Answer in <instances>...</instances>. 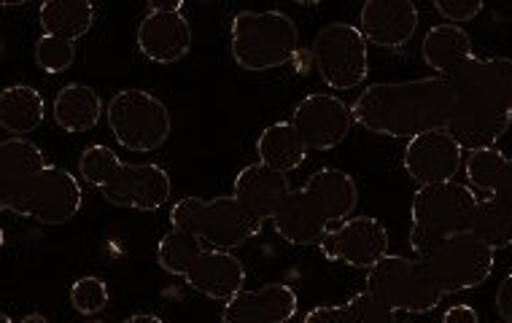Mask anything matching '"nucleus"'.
<instances>
[{"mask_svg":"<svg viewBox=\"0 0 512 323\" xmlns=\"http://www.w3.org/2000/svg\"><path fill=\"white\" fill-rule=\"evenodd\" d=\"M453 87L448 79L426 76L410 81H380L362 89L351 103L354 124L372 135L413 140L432 130H445L453 114Z\"/></svg>","mask_w":512,"mask_h":323,"instance_id":"nucleus-1","label":"nucleus"},{"mask_svg":"<svg viewBox=\"0 0 512 323\" xmlns=\"http://www.w3.org/2000/svg\"><path fill=\"white\" fill-rule=\"evenodd\" d=\"M453 114L445 130L464 151L496 149L512 124V57H472L451 79Z\"/></svg>","mask_w":512,"mask_h":323,"instance_id":"nucleus-2","label":"nucleus"},{"mask_svg":"<svg viewBox=\"0 0 512 323\" xmlns=\"http://www.w3.org/2000/svg\"><path fill=\"white\" fill-rule=\"evenodd\" d=\"M359 186L340 167H321L305 186L292 189L273 216L275 235L289 245H318L335 227L354 216Z\"/></svg>","mask_w":512,"mask_h":323,"instance_id":"nucleus-3","label":"nucleus"},{"mask_svg":"<svg viewBox=\"0 0 512 323\" xmlns=\"http://www.w3.org/2000/svg\"><path fill=\"white\" fill-rule=\"evenodd\" d=\"M300 49V30L289 14L238 11L230 22L232 60L246 73H267L283 68Z\"/></svg>","mask_w":512,"mask_h":323,"instance_id":"nucleus-4","label":"nucleus"},{"mask_svg":"<svg viewBox=\"0 0 512 323\" xmlns=\"http://www.w3.org/2000/svg\"><path fill=\"white\" fill-rule=\"evenodd\" d=\"M477 202L475 189L456 181L418 186L410 202V248L415 256L429 254L448 237L469 232Z\"/></svg>","mask_w":512,"mask_h":323,"instance_id":"nucleus-5","label":"nucleus"},{"mask_svg":"<svg viewBox=\"0 0 512 323\" xmlns=\"http://www.w3.org/2000/svg\"><path fill=\"white\" fill-rule=\"evenodd\" d=\"M170 227L192 232L213 251H235L251 237L262 235L265 221L243 205L235 194L221 197H184L170 210Z\"/></svg>","mask_w":512,"mask_h":323,"instance_id":"nucleus-6","label":"nucleus"},{"mask_svg":"<svg viewBox=\"0 0 512 323\" xmlns=\"http://www.w3.org/2000/svg\"><path fill=\"white\" fill-rule=\"evenodd\" d=\"M367 291L394 313L424 315L440 307L445 291L437 286L424 259L389 254L367 272Z\"/></svg>","mask_w":512,"mask_h":323,"instance_id":"nucleus-7","label":"nucleus"},{"mask_svg":"<svg viewBox=\"0 0 512 323\" xmlns=\"http://www.w3.org/2000/svg\"><path fill=\"white\" fill-rule=\"evenodd\" d=\"M106 122L122 149L141 154L162 149L173 132L168 105L146 89H119L106 105Z\"/></svg>","mask_w":512,"mask_h":323,"instance_id":"nucleus-8","label":"nucleus"},{"mask_svg":"<svg viewBox=\"0 0 512 323\" xmlns=\"http://www.w3.org/2000/svg\"><path fill=\"white\" fill-rule=\"evenodd\" d=\"M81 208H84V192L79 178L57 165H46L9 202H3V210L17 213L22 219L38 221L44 227L68 224L79 216Z\"/></svg>","mask_w":512,"mask_h":323,"instance_id":"nucleus-9","label":"nucleus"},{"mask_svg":"<svg viewBox=\"0 0 512 323\" xmlns=\"http://www.w3.org/2000/svg\"><path fill=\"white\" fill-rule=\"evenodd\" d=\"M359 27L345 22H329L313 38V65L318 79L335 92H351L362 87L370 76V52Z\"/></svg>","mask_w":512,"mask_h":323,"instance_id":"nucleus-10","label":"nucleus"},{"mask_svg":"<svg viewBox=\"0 0 512 323\" xmlns=\"http://www.w3.org/2000/svg\"><path fill=\"white\" fill-rule=\"evenodd\" d=\"M424 264L437 280V286L448 294H461V291L480 289L496 267V251L480 243L472 232H461L440 245H434L432 251L424 256Z\"/></svg>","mask_w":512,"mask_h":323,"instance_id":"nucleus-11","label":"nucleus"},{"mask_svg":"<svg viewBox=\"0 0 512 323\" xmlns=\"http://www.w3.org/2000/svg\"><path fill=\"white\" fill-rule=\"evenodd\" d=\"M138 52L157 65H173L192 52V25L184 14V3H149L138 22Z\"/></svg>","mask_w":512,"mask_h":323,"instance_id":"nucleus-12","label":"nucleus"},{"mask_svg":"<svg viewBox=\"0 0 512 323\" xmlns=\"http://www.w3.org/2000/svg\"><path fill=\"white\" fill-rule=\"evenodd\" d=\"M389 243V229L383 227V221L375 216H351L318 243V251L327 262L370 272L380 259L389 256Z\"/></svg>","mask_w":512,"mask_h":323,"instance_id":"nucleus-13","label":"nucleus"},{"mask_svg":"<svg viewBox=\"0 0 512 323\" xmlns=\"http://www.w3.org/2000/svg\"><path fill=\"white\" fill-rule=\"evenodd\" d=\"M292 127L308 151L337 149L354 127L351 105L329 92L302 97L292 111Z\"/></svg>","mask_w":512,"mask_h":323,"instance_id":"nucleus-14","label":"nucleus"},{"mask_svg":"<svg viewBox=\"0 0 512 323\" xmlns=\"http://www.w3.org/2000/svg\"><path fill=\"white\" fill-rule=\"evenodd\" d=\"M100 192L103 200L111 202L114 208L151 213L170 200L173 181L168 170L154 162H122L114 178Z\"/></svg>","mask_w":512,"mask_h":323,"instance_id":"nucleus-15","label":"nucleus"},{"mask_svg":"<svg viewBox=\"0 0 512 323\" xmlns=\"http://www.w3.org/2000/svg\"><path fill=\"white\" fill-rule=\"evenodd\" d=\"M405 173L418 186L448 184L464 165V149L448 130H432L407 140L402 154Z\"/></svg>","mask_w":512,"mask_h":323,"instance_id":"nucleus-16","label":"nucleus"},{"mask_svg":"<svg viewBox=\"0 0 512 323\" xmlns=\"http://www.w3.org/2000/svg\"><path fill=\"white\" fill-rule=\"evenodd\" d=\"M418 30V9L410 0H367L359 11L364 41L389 52H402Z\"/></svg>","mask_w":512,"mask_h":323,"instance_id":"nucleus-17","label":"nucleus"},{"mask_svg":"<svg viewBox=\"0 0 512 323\" xmlns=\"http://www.w3.org/2000/svg\"><path fill=\"white\" fill-rule=\"evenodd\" d=\"M300 297L286 283H267L259 289H243L224 302L221 323H289L297 315Z\"/></svg>","mask_w":512,"mask_h":323,"instance_id":"nucleus-18","label":"nucleus"},{"mask_svg":"<svg viewBox=\"0 0 512 323\" xmlns=\"http://www.w3.org/2000/svg\"><path fill=\"white\" fill-rule=\"evenodd\" d=\"M184 283L197 294L213 299V302H230L232 297H238L240 291L246 289V267L232 251L208 248L189 267Z\"/></svg>","mask_w":512,"mask_h":323,"instance_id":"nucleus-19","label":"nucleus"},{"mask_svg":"<svg viewBox=\"0 0 512 323\" xmlns=\"http://www.w3.org/2000/svg\"><path fill=\"white\" fill-rule=\"evenodd\" d=\"M289 192H292L289 175L265 162L246 165L235 175V184H232V194L262 221H273Z\"/></svg>","mask_w":512,"mask_h":323,"instance_id":"nucleus-20","label":"nucleus"},{"mask_svg":"<svg viewBox=\"0 0 512 323\" xmlns=\"http://www.w3.org/2000/svg\"><path fill=\"white\" fill-rule=\"evenodd\" d=\"M421 57L434 70V76L451 79L456 70L464 68L475 57V52H472V38H469L464 27L437 25L424 35Z\"/></svg>","mask_w":512,"mask_h":323,"instance_id":"nucleus-21","label":"nucleus"},{"mask_svg":"<svg viewBox=\"0 0 512 323\" xmlns=\"http://www.w3.org/2000/svg\"><path fill=\"white\" fill-rule=\"evenodd\" d=\"M467 186L483 192L491 200H502L512 205V157L499 149L469 151L464 159Z\"/></svg>","mask_w":512,"mask_h":323,"instance_id":"nucleus-22","label":"nucleus"},{"mask_svg":"<svg viewBox=\"0 0 512 323\" xmlns=\"http://www.w3.org/2000/svg\"><path fill=\"white\" fill-rule=\"evenodd\" d=\"M46 167L44 151L33 140L6 138L0 143V205L9 202L22 186Z\"/></svg>","mask_w":512,"mask_h":323,"instance_id":"nucleus-23","label":"nucleus"},{"mask_svg":"<svg viewBox=\"0 0 512 323\" xmlns=\"http://www.w3.org/2000/svg\"><path fill=\"white\" fill-rule=\"evenodd\" d=\"M52 114L60 130L71 132V135H84L98 127L100 116H103V100L87 84H65L54 97Z\"/></svg>","mask_w":512,"mask_h":323,"instance_id":"nucleus-24","label":"nucleus"},{"mask_svg":"<svg viewBox=\"0 0 512 323\" xmlns=\"http://www.w3.org/2000/svg\"><path fill=\"white\" fill-rule=\"evenodd\" d=\"M46 119L44 95L30 84H11L0 92V127L11 138H25Z\"/></svg>","mask_w":512,"mask_h":323,"instance_id":"nucleus-25","label":"nucleus"},{"mask_svg":"<svg viewBox=\"0 0 512 323\" xmlns=\"http://www.w3.org/2000/svg\"><path fill=\"white\" fill-rule=\"evenodd\" d=\"M98 11L89 0H46L38 9V22L44 35H57L65 41H81L92 30Z\"/></svg>","mask_w":512,"mask_h":323,"instance_id":"nucleus-26","label":"nucleus"},{"mask_svg":"<svg viewBox=\"0 0 512 323\" xmlns=\"http://www.w3.org/2000/svg\"><path fill=\"white\" fill-rule=\"evenodd\" d=\"M256 154L259 162L281 170V173H294L297 167L305 165L308 159V149L292 127V122H275L262 130V135L256 138Z\"/></svg>","mask_w":512,"mask_h":323,"instance_id":"nucleus-27","label":"nucleus"},{"mask_svg":"<svg viewBox=\"0 0 512 323\" xmlns=\"http://www.w3.org/2000/svg\"><path fill=\"white\" fill-rule=\"evenodd\" d=\"M302 323H397V313L364 289L343 305H321L305 313Z\"/></svg>","mask_w":512,"mask_h":323,"instance_id":"nucleus-28","label":"nucleus"},{"mask_svg":"<svg viewBox=\"0 0 512 323\" xmlns=\"http://www.w3.org/2000/svg\"><path fill=\"white\" fill-rule=\"evenodd\" d=\"M472 235L486 243L494 251L512 248V205L502 200H491L483 197L477 202L475 219H472Z\"/></svg>","mask_w":512,"mask_h":323,"instance_id":"nucleus-29","label":"nucleus"},{"mask_svg":"<svg viewBox=\"0 0 512 323\" xmlns=\"http://www.w3.org/2000/svg\"><path fill=\"white\" fill-rule=\"evenodd\" d=\"M208 248L203 245L200 237H195L192 232H184V229H173L157 245V264L168 275H176V278H184L189 267L205 254Z\"/></svg>","mask_w":512,"mask_h":323,"instance_id":"nucleus-30","label":"nucleus"},{"mask_svg":"<svg viewBox=\"0 0 512 323\" xmlns=\"http://www.w3.org/2000/svg\"><path fill=\"white\" fill-rule=\"evenodd\" d=\"M119 165H122V159H119V154H116L114 149H108L103 143H92V146H87V149L81 151L79 173L89 186L103 189V186L114 178Z\"/></svg>","mask_w":512,"mask_h":323,"instance_id":"nucleus-31","label":"nucleus"},{"mask_svg":"<svg viewBox=\"0 0 512 323\" xmlns=\"http://www.w3.org/2000/svg\"><path fill=\"white\" fill-rule=\"evenodd\" d=\"M33 54H36L38 68L57 76V73H65L71 68L73 60H76V44L65 41V38H57V35H41Z\"/></svg>","mask_w":512,"mask_h":323,"instance_id":"nucleus-32","label":"nucleus"},{"mask_svg":"<svg viewBox=\"0 0 512 323\" xmlns=\"http://www.w3.org/2000/svg\"><path fill=\"white\" fill-rule=\"evenodd\" d=\"M71 305L81 315H98L108 305L106 280L98 275H84L71 286Z\"/></svg>","mask_w":512,"mask_h":323,"instance_id":"nucleus-33","label":"nucleus"},{"mask_svg":"<svg viewBox=\"0 0 512 323\" xmlns=\"http://www.w3.org/2000/svg\"><path fill=\"white\" fill-rule=\"evenodd\" d=\"M434 9L445 19V25L461 27L464 22H472L483 11V3H477V0H472V3L469 0H437Z\"/></svg>","mask_w":512,"mask_h":323,"instance_id":"nucleus-34","label":"nucleus"},{"mask_svg":"<svg viewBox=\"0 0 512 323\" xmlns=\"http://www.w3.org/2000/svg\"><path fill=\"white\" fill-rule=\"evenodd\" d=\"M496 313L502 315L504 323H512V272H507L496 289Z\"/></svg>","mask_w":512,"mask_h":323,"instance_id":"nucleus-35","label":"nucleus"},{"mask_svg":"<svg viewBox=\"0 0 512 323\" xmlns=\"http://www.w3.org/2000/svg\"><path fill=\"white\" fill-rule=\"evenodd\" d=\"M442 323H480V313L472 305H451L442 313Z\"/></svg>","mask_w":512,"mask_h":323,"instance_id":"nucleus-36","label":"nucleus"},{"mask_svg":"<svg viewBox=\"0 0 512 323\" xmlns=\"http://www.w3.org/2000/svg\"><path fill=\"white\" fill-rule=\"evenodd\" d=\"M89 323H103V321H89ZM122 323H165L159 315H151V313H135L130 318H124Z\"/></svg>","mask_w":512,"mask_h":323,"instance_id":"nucleus-37","label":"nucleus"},{"mask_svg":"<svg viewBox=\"0 0 512 323\" xmlns=\"http://www.w3.org/2000/svg\"><path fill=\"white\" fill-rule=\"evenodd\" d=\"M19 323H49V321H46V315H41V313H27Z\"/></svg>","mask_w":512,"mask_h":323,"instance_id":"nucleus-38","label":"nucleus"},{"mask_svg":"<svg viewBox=\"0 0 512 323\" xmlns=\"http://www.w3.org/2000/svg\"><path fill=\"white\" fill-rule=\"evenodd\" d=\"M0 323H14V321H11L9 315H0Z\"/></svg>","mask_w":512,"mask_h":323,"instance_id":"nucleus-39","label":"nucleus"}]
</instances>
